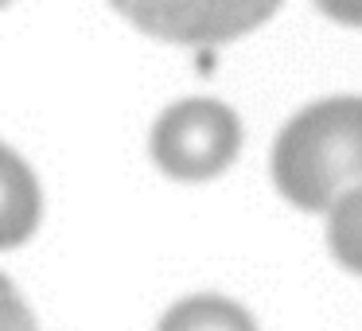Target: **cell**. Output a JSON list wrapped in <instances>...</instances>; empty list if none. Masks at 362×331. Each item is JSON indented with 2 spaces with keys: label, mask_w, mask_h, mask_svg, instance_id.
I'll list each match as a JSON object with an SVG mask.
<instances>
[{
  "label": "cell",
  "mask_w": 362,
  "mask_h": 331,
  "mask_svg": "<svg viewBox=\"0 0 362 331\" xmlns=\"http://www.w3.org/2000/svg\"><path fill=\"white\" fill-rule=\"evenodd\" d=\"M331 20L339 24H351V28H362V0H315Z\"/></svg>",
  "instance_id": "ba28073f"
},
{
  "label": "cell",
  "mask_w": 362,
  "mask_h": 331,
  "mask_svg": "<svg viewBox=\"0 0 362 331\" xmlns=\"http://www.w3.org/2000/svg\"><path fill=\"white\" fill-rule=\"evenodd\" d=\"M0 331H40L32 320V308L24 304V296L12 289L4 273H0Z\"/></svg>",
  "instance_id": "52a82bcc"
},
{
  "label": "cell",
  "mask_w": 362,
  "mask_h": 331,
  "mask_svg": "<svg viewBox=\"0 0 362 331\" xmlns=\"http://www.w3.org/2000/svg\"><path fill=\"white\" fill-rule=\"evenodd\" d=\"M40 214H43V195L32 168L12 149L0 144V250L28 242L40 226Z\"/></svg>",
  "instance_id": "277c9868"
},
{
  "label": "cell",
  "mask_w": 362,
  "mask_h": 331,
  "mask_svg": "<svg viewBox=\"0 0 362 331\" xmlns=\"http://www.w3.org/2000/svg\"><path fill=\"white\" fill-rule=\"evenodd\" d=\"M113 8L141 28L183 47H218L261 28L281 0H110Z\"/></svg>",
  "instance_id": "3957f363"
},
{
  "label": "cell",
  "mask_w": 362,
  "mask_h": 331,
  "mask_svg": "<svg viewBox=\"0 0 362 331\" xmlns=\"http://www.w3.org/2000/svg\"><path fill=\"white\" fill-rule=\"evenodd\" d=\"M4 4H12V0H0V8H4Z\"/></svg>",
  "instance_id": "9c48e42d"
},
{
  "label": "cell",
  "mask_w": 362,
  "mask_h": 331,
  "mask_svg": "<svg viewBox=\"0 0 362 331\" xmlns=\"http://www.w3.org/2000/svg\"><path fill=\"white\" fill-rule=\"evenodd\" d=\"M156 331H257V323L226 296H187L160 320Z\"/></svg>",
  "instance_id": "5b68a950"
},
{
  "label": "cell",
  "mask_w": 362,
  "mask_h": 331,
  "mask_svg": "<svg viewBox=\"0 0 362 331\" xmlns=\"http://www.w3.org/2000/svg\"><path fill=\"white\" fill-rule=\"evenodd\" d=\"M273 180L300 211H331L362 187V98H327L281 129Z\"/></svg>",
  "instance_id": "6da1fadb"
},
{
  "label": "cell",
  "mask_w": 362,
  "mask_h": 331,
  "mask_svg": "<svg viewBox=\"0 0 362 331\" xmlns=\"http://www.w3.org/2000/svg\"><path fill=\"white\" fill-rule=\"evenodd\" d=\"M242 149V121L214 98H187L160 113L152 125V160L180 183L222 175Z\"/></svg>",
  "instance_id": "7a4b0ae2"
},
{
  "label": "cell",
  "mask_w": 362,
  "mask_h": 331,
  "mask_svg": "<svg viewBox=\"0 0 362 331\" xmlns=\"http://www.w3.org/2000/svg\"><path fill=\"white\" fill-rule=\"evenodd\" d=\"M327 214V245L335 261L362 277V187L346 191Z\"/></svg>",
  "instance_id": "8992f818"
}]
</instances>
